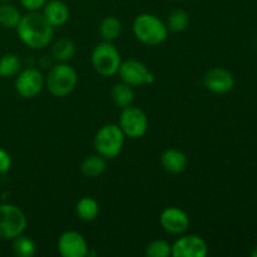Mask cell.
I'll list each match as a JSON object with an SVG mask.
<instances>
[{
  "label": "cell",
  "mask_w": 257,
  "mask_h": 257,
  "mask_svg": "<svg viewBox=\"0 0 257 257\" xmlns=\"http://www.w3.org/2000/svg\"><path fill=\"white\" fill-rule=\"evenodd\" d=\"M47 2L48 0H20V4L28 12H39V9H42Z\"/></svg>",
  "instance_id": "26"
},
{
  "label": "cell",
  "mask_w": 257,
  "mask_h": 257,
  "mask_svg": "<svg viewBox=\"0 0 257 257\" xmlns=\"http://www.w3.org/2000/svg\"><path fill=\"white\" fill-rule=\"evenodd\" d=\"M75 52H77V45L74 40L68 37H63L53 43L50 55L55 62L68 63L70 59H73Z\"/></svg>",
  "instance_id": "16"
},
{
  "label": "cell",
  "mask_w": 257,
  "mask_h": 257,
  "mask_svg": "<svg viewBox=\"0 0 257 257\" xmlns=\"http://www.w3.org/2000/svg\"><path fill=\"white\" fill-rule=\"evenodd\" d=\"M99 34L103 40L113 43L122 34V23L113 15L105 17L99 24Z\"/></svg>",
  "instance_id": "20"
},
{
  "label": "cell",
  "mask_w": 257,
  "mask_h": 257,
  "mask_svg": "<svg viewBox=\"0 0 257 257\" xmlns=\"http://www.w3.org/2000/svg\"><path fill=\"white\" fill-rule=\"evenodd\" d=\"M0 78H2V77H0Z\"/></svg>",
  "instance_id": "30"
},
{
  "label": "cell",
  "mask_w": 257,
  "mask_h": 257,
  "mask_svg": "<svg viewBox=\"0 0 257 257\" xmlns=\"http://www.w3.org/2000/svg\"><path fill=\"white\" fill-rule=\"evenodd\" d=\"M132 30L137 40L148 47H157L168 38L166 23L151 13L137 15L133 20Z\"/></svg>",
  "instance_id": "2"
},
{
  "label": "cell",
  "mask_w": 257,
  "mask_h": 257,
  "mask_svg": "<svg viewBox=\"0 0 257 257\" xmlns=\"http://www.w3.org/2000/svg\"><path fill=\"white\" fill-rule=\"evenodd\" d=\"M251 256L257 257V246H255V247H253V250L251 251Z\"/></svg>",
  "instance_id": "28"
},
{
  "label": "cell",
  "mask_w": 257,
  "mask_h": 257,
  "mask_svg": "<svg viewBox=\"0 0 257 257\" xmlns=\"http://www.w3.org/2000/svg\"><path fill=\"white\" fill-rule=\"evenodd\" d=\"M12 252L17 257H33L37 252V246L29 236L22 233L12 240Z\"/></svg>",
  "instance_id": "21"
},
{
  "label": "cell",
  "mask_w": 257,
  "mask_h": 257,
  "mask_svg": "<svg viewBox=\"0 0 257 257\" xmlns=\"http://www.w3.org/2000/svg\"><path fill=\"white\" fill-rule=\"evenodd\" d=\"M22 70V60L14 53H7L0 58V77L10 78Z\"/></svg>",
  "instance_id": "24"
},
{
  "label": "cell",
  "mask_w": 257,
  "mask_h": 257,
  "mask_svg": "<svg viewBox=\"0 0 257 257\" xmlns=\"http://www.w3.org/2000/svg\"><path fill=\"white\" fill-rule=\"evenodd\" d=\"M43 15L53 28H60L69 20V8L62 0H50L43 7Z\"/></svg>",
  "instance_id": "14"
},
{
  "label": "cell",
  "mask_w": 257,
  "mask_h": 257,
  "mask_svg": "<svg viewBox=\"0 0 257 257\" xmlns=\"http://www.w3.org/2000/svg\"><path fill=\"white\" fill-rule=\"evenodd\" d=\"M207 253V243L197 235H183L172 245L173 257H206Z\"/></svg>",
  "instance_id": "11"
},
{
  "label": "cell",
  "mask_w": 257,
  "mask_h": 257,
  "mask_svg": "<svg viewBox=\"0 0 257 257\" xmlns=\"http://www.w3.org/2000/svg\"><path fill=\"white\" fill-rule=\"evenodd\" d=\"M206 89L215 94H226L235 87V77L226 68L216 67L208 70L203 77Z\"/></svg>",
  "instance_id": "12"
},
{
  "label": "cell",
  "mask_w": 257,
  "mask_h": 257,
  "mask_svg": "<svg viewBox=\"0 0 257 257\" xmlns=\"http://www.w3.org/2000/svg\"><path fill=\"white\" fill-rule=\"evenodd\" d=\"M12 167V157L5 150L0 148V175H4Z\"/></svg>",
  "instance_id": "27"
},
{
  "label": "cell",
  "mask_w": 257,
  "mask_h": 257,
  "mask_svg": "<svg viewBox=\"0 0 257 257\" xmlns=\"http://www.w3.org/2000/svg\"><path fill=\"white\" fill-rule=\"evenodd\" d=\"M58 252L63 257H85L89 255V247L84 236L74 230L65 231L58 238Z\"/></svg>",
  "instance_id": "10"
},
{
  "label": "cell",
  "mask_w": 257,
  "mask_h": 257,
  "mask_svg": "<svg viewBox=\"0 0 257 257\" xmlns=\"http://www.w3.org/2000/svg\"><path fill=\"white\" fill-rule=\"evenodd\" d=\"M122 82L127 83L131 87H138V85L152 84L155 83L156 77L152 72L147 68L145 63L136 59H128L122 62L119 70H118Z\"/></svg>",
  "instance_id": "9"
},
{
  "label": "cell",
  "mask_w": 257,
  "mask_h": 257,
  "mask_svg": "<svg viewBox=\"0 0 257 257\" xmlns=\"http://www.w3.org/2000/svg\"><path fill=\"white\" fill-rule=\"evenodd\" d=\"M22 19L19 9L9 3H4L0 5V27L5 29H13L17 28Z\"/></svg>",
  "instance_id": "23"
},
{
  "label": "cell",
  "mask_w": 257,
  "mask_h": 257,
  "mask_svg": "<svg viewBox=\"0 0 257 257\" xmlns=\"http://www.w3.org/2000/svg\"><path fill=\"white\" fill-rule=\"evenodd\" d=\"M160 223L171 235H183L190 227V217L182 208L171 206L161 212Z\"/></svg>",
  "instance_id": "13"
},
{
  "label": "cell",
  "mask_w": 257,
  "mask_h": 257,
  "mask_svg": "<svg viewBox=\"0 0 257 257\" xmlns=\"http://www.w3.org/2000/svg\"><path fill=\"white\" fill-rule=\"evenodd\" d=\"M105 158L102 157L100 155L95 153V155H90L83 160L82 165H80V171L83 175L88 178H97L103 175L107 167V162Z\"/></svg>",
  "instance_id": "17"
},
{
  "label": "cell",
  "mask_w": 257,
  "mask_h": 257,
  "mask_svg": "<svg viewBox=\"0 0 257 257\" xmlns=\"http://www.w3.org/2000/svg\"><path fill=\"white\" fill-rule=\"evenodd\" d=\"M168 32L181 33L186 30L190 25V14L183 9H175L168 14L167 22Z\"/></svg>",
  "instance_id": "22"
},
{
  "label": "cell",
  "mask_w": 257,
  "mask_h": 257,
  "mask_svg": "<svg viewBox=\"0 0 257 257\" xmlns=\"http://www.w3.org/2000/svg\"><path fill=\"white\" fill-rule=\"evenodd\" d=\"M45 87V77L37 68H27L18 73L15 79V90L25 99L35 98Z\"/></svg>",
  "instance_id": "8"
},
{
  "label": "cell",
  "mask_w": 257,
  "mask_h": 257,
  "mask_svg": "<svg viewBox=\"0 0 257 257\" xmlns=\"http://www.w3.org/2000/svg\"><path fill=\"white\" fill-rule=\"evenodd\" d=\"M0 2H2V3H10V2H13V0H0Z\"/></svg>",
  "instance_id": "29"
},
{
  "label": "cell",
  "mask_w": 257,
  "mask_h": 257,
  "mask_svg": "<svg viewBox=\"0 0 257 257\" xmlns=\"http://www.w3.org/2000/svg\"><path fill=\"white\" fill-rule=\"evenodd\" d=\"M78 84V73L68 63L52 65L45 77V88L52 95L58 98L68 97L74 92Z\"/></svg>",
  "instance_id": "3"
},
{
  "label": "cell",
  "mask_w": 257,
  "mask_h": 257,
  "mask_svg": "<svg viewBox=\"0 0 257 257\" xmlns=\"http://www.w3.org/2000/svg\"><path fill=\"white\" fill-rule=\"evenodd\" d=\"M23 44L32 49H44L54 38V28L48 23L43 13L29 12L22 15L19 24L15 28Z\"/></svg>",
  "instance_id": "1"
},
{
  "label": "cell",
  "mask_w": 257,
  "mask_h": 257,
  "mask_svg": "<svg viewBox=\"0 0 257 257\" xmlns=\"http://www.w3.org/2000/svg\"><path fill=\"white\" fill-rule=\"evenodd\" d=\"M90 62L98 74L102 77H113L118 74V70L122 64V58L119 50L112 42L103 40L92 50Z\"/></svg>",
  "instance_id": "5"
},
{
  "label": "cell",
  "mask_w": 257,
  "mask_h": 257,
  "mask_svg": "<svg viewBox=\"0 0 257 257\" xmlns=\"http://www.w3.org/2000/svg\"><path fill=\"white\" fill-rule=\"evenodd\" d=\"M119 128L122 130L125 138L138 140L143 137L148 130V118L141 108L125 107L122 109L119 117Z\"/></svg>",
  "instance_id": "7"
},
{
  "label": "cell",
  "mask_w": 257,
  "mask_h": 257,
  "mask_svg": "<svg viewBox=\"0 0 257 257\" xmlns=\"http://www.w3.org/2000/svg\"><path fill=\"white\" fill-rule=\"evenodd\" d=\"M125 136L118 124H104L97 131L94 136V150L105 160H113L120 155L124 146Z\"/></svg>",
  "instance_id": "4"
},
{
  "label": "cell",
  "mask_w": 257,
  "mask_h": 257,
  "mask_svg": "<svg viewBox=\"0 0 257 257\" xmlns=\"http://www.w3.org/2000/svg\"><path fill=\"white\" fill-rule=\"evenodd\" d=\"M146 256L148 257H168L172 256V245L168 241L161 240H153L146 246L145 250Z\"/></svg>",
  "instance_id": "25"
},
{
  "label": "cell",
  "mask_w": 257,
  "mask_h": 257,
  "mask_svg": "<svg viewBox=\"0 0 257 257\" xmlns=\"http://www.w3.org/2000/svg\"><path fill=\"white\" fill-rule=\"evenodd\" d=\"M161 165L166 172L180 175L187 168V156L177 148H168L161 156Z\"/></svg>",
  "instance_id": "15"
},
{
  "label": "cell",
  "mask_w": 257,
  "mask_h": 257,
  "mask_svg": "<svg viewBox=\"0 0 257 257\" xmlns=\"http://www.w3.org/2000/svg\"><path fill=\"white\" fill-rule=\"evenodd\" d=\"M75 213L80 221L92 222L99 215V203L92 197H82L75 206Z\"/></svg>",
  "instance_id": "19"
},
{
  "label": "cell",
  "mask_w": 257,
  "mask_h": 257,
  "mask_svg": "<svg viewBox=\"0 0 257 257\" xmlns=\"http://www.w3.org/2000/svg\"><path fill=\"white\" fill-rule=\"evenodd\" d=\"M28 220L23 210L12 203L0 205V240H10L24 233Z\"/></svg>",
  "instance_id": "6"
},
{
  "label": "cell",
  "mask_w": 257,
  "mask_h": 257,
  "mask_svg": "<svg viewBox=\"0 0 257 257\" xmlns=\"http://www.w3.org/2000/svg\"><path fill=\"white\" fill-rule=\"evenodd\" d=\"M110 99H112V102L117 107L123 109V108L130 107V105L133 104L135 92H133L132 87L130 84H127V83H117L110 89Z\"/></svg>",
  "instance_id": "18"
}]
</instances>
